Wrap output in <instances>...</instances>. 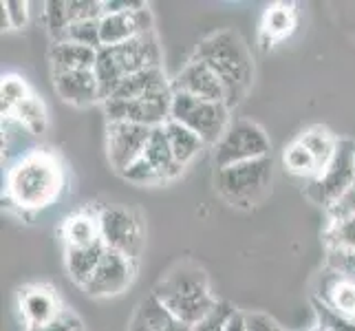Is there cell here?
<instances>
[{
    "mask_svg": "<svg viewBox=\"0 0 355 331\" xmlns=\"http://www.w3.org/2000/svg\"><path fill=\"white\" fill-rule=\"evenodd\" d=\"M67 186L64 166L60 157L33 148L9 168L7 197L22 212H38L53 205Z\"/></svg>",
    "mask_w": 355,
    "mask_h": 331,
    "instance_id": "1",
    "label": "cell"
},
{
    "mask_svg": "<svg viewBox=\"0 0 355 331\" xmlns=\"http://www.w3.org/2000/svg\"><path fill=\"white\" fill-rule=\"evenodd\" d=\"M210 67L225 89V104L239 106L248 97L254 82V60L241 33L234 29H218L207 33L194 49V56Z\"/></svg>",
    "mask_w": 355,
    "mask_h": 331,
    "instance_id": "2",
    "label": "cell"
},
{
    "mask_svg": "<svg viewBox=\"0 0 355 331\" xmlns=\"http://www.w3.org/2000/svg\"><path fill=\"white\" fill-rule=\"evenodd\" d=\"M153 294L179 321L190 327L199 325L221 303L214 298L205 269L188 261L177 263L173 269H168L155 283Z\"/></svg>",
    "mask_w": 355,
    "mask_h": 331,
    "instance_id": "3",
    "label": "cell"
},
{
    "mask_svg": "<svg viewBox=\"0 0 355 331\" xmlns=\"http://www.w3.org/2000/svg\"><path fill=\"white\" fill-rule=\"evenodd\" d=\"M274 181V159L263 157L254 162L214 170V190L225 203L234 207L259 205Z\"/></svg>",
    "mask_w": 355,
    "mask_h": 331,
    "instance_id": "4",
    "label": "cell"
},
{
    "mask_svg": "<svg viewBox=\"0 0 355 331\" xmlns=\"http://www.w3.org/2000/svg\"><path fill=\"white\" fill-rule=\"evenodd\" d=\"M230 110L232 108L223 102H207L201 97L175 91L173 104H170V119L197 133L205 146H216L232 124Z\"/></svg>",
    "mask_w": 355,
    "mask_h": 331,
    "instance_id": "5",
    "label": "cell"
},
{
    "mask_svg": "<svg viewBox=\"0 0 355 331\" xmlns=\"http://www.w3.org/2000/svg\"><path fill=\"white\" fill-rule=\"evenodd\" d=\"M267 133L252 119H234L214 146V168H227L254 159L272 157Z\"/></svg>",
    "mask_w": 355,
    "mask_h": 331,
    "instance_id": "6",
    "label": "cell"
},
{
    "mask_svg": "<svg viewBox=\"0 0 355 331\" xmlns=\"http://www.w3.org/2000/svg\"><path fill=\"white\" fill-rule=\"evenodd\" d=\"M100 230L108 250L119 252L135 263L139 261L144 250V223L132 207L100 205Z\"/></svg>",
    "mask_w": 355,
    "mask_h": 331,
    "instance_id": "7",
    "label": "cell"
},
{
    "mask_svg": "<svg viewBox=\"0 0 355 331\" xmlns=\"http://www.w3.org/2000/svg\"><path fill=\"white\" fill-rule=\"evenodd\" d=\"M351 186H355V142L340 139L331 164L320 177L307 183L304 194L318 205L331 207Z\"/></svg>",
    "mask_w": 355,
    "mask_h": 331,
    "instance_id": "8",
    "label": "cell"
},
{
    "mask_svg": "<svg viewBox=\"0 0 355 331\" xmlns=\"http://www.w3.org/2000/svg\"><path fill=\"white\" fill-rule=\"evenodd\" d=\"M135 274H137V263L106 248L102 261L97 263V267L93 269L87 283L82 285V289L91 298L119 296V294H124L132 285Z\"/></svg>",
    "mask_w": 355,
    "mask_h": 331,
    "instance_id": "9",
    "label": "cell"
},
{
    "mask_svg": "<svg viewBox=\"0 0 355 331\" xmlns=\"http://www.w3.org/2000/svg\"><path fill=\"white\" fill-rule=\"evenodd\" d=\"M150 135V126L130 124V121H106V155L117 175L144 155Z\"/></svg>",
    "mask_w": 355,
    "mask_h": 331,
    "instance_id": "10",
    "label": "cell"
},
{
    "mask_svg": "<svg viewBox=\"0 0 355 331\" xmlns=\"http://www.w3.org/2000/svg\"><path fill=\"white\" fill-rule=\"evenodd\" d=\"M18 309L22 314V321L27 325V329H31V327H44L49 323H53L67 307L51 285L33 283L18 289Z\"/></svg>",
    "mask_w": 355,
    "mask_h": 331,
    "instance_id": "11",
    "label": "cell"
},
{
    "mask_svg": "<svg viewBox=\"0 0 355 331\" xmlns=\"http://www.w3.org/2000/svg\"><path fill=\"white\" fill-rule=\"evenodd\" d=\"M331 312L355 321V276L324 267L315 278L313 296Z\"/></svg>",
    "mask_w": 355,
    "mask_h": 331,
    "instance_id": "12",
    "label": "cell"
},
{
    "mask_svg": "<svg viewBox=\"0 0 355 331\" xmlns=\"http://www.w3.org/2000/svg\"><path fill=\"white\" fill-rule=\"evenodd\" d=\"M111 51L115 65L119 67L121 76L128 78L132 73L148 71L155 67H162V46H159L157 33L148 31L141 33L119 46H106Z\"/></svg>",
    "mask_w": 355,
    "mask_h": 331,
    "instance_id": "13",
    "label": "cell"
},
{
    "mask_svg": "<svg viewBox=\"0 0 355 331\" xmlns=\"http://www.w3.org/2000/svg\"><path fill=\"white\" fill-rule=\"evenodd\" d=\"M155 31V16L150 5L124 14H104L100 18V38L104 46H119L141 33Z\"/></svg>",
    "mask_w": 355,
    "mask_h": 331,
    "instance_id": "14",
    "label": "cell"
},
{
    "mask_svg": "<svg viewBox=\"0 0 355 331\" xmlns=\"http://www.w3.org/2000/svg\"><path fill=\"white\" fill-rule=\"evenodd\" d=\"M170 102H148V100H111L102 102L104 115L108 121H130V124L141 126H164L170 119Z\"/></svg>",
    "mask_w": 355,
    "mask_h": 331,
    "instance_id": "15",
    "label": "cell"
},
{
    "mask_svg": "<svg viewBox=\"0 0 355 331\" xmlns=\"http://www.w3.org/2000/svg\"><path fill=\"white\" fill-rule=\"evenodd\" d=\"M173 91L201 97V100H207V102H223L225 104V89H223L221 80L216 78V73L210 67L197 58H190L186 67L175 76Z\"/></svg>",
    "mask_w": 355,
    "mask_h": 331,
    "instance_id": "16",
    "label": "cell"
},
{
    "mask_svg": "<svg viewBox=\"0 0 355 331\" xmlns=\"http://www.w3.org/2000/svg\"><path fill=\"white\" fill-rule=\"evenodd\" d=\"M173 82L166 78L162 67L132 73L124 78L113 97L117 100H148V102H170L173 100ZM111 100V97H108Z\"/></svg>",
    "mask_w": 355,
    "mask_h": 331,
    "instance_id": "17",
    "label": "cell"
},
{
    "mask_svg": "<svg viewBox=\"0 0 355 331\" xmlns=\"http://www.w3.org/2000/svg\"><path fill=\"white\" fill-rule=\"evenodd\" d=\"M128 331H192V327L179 321L150 291L135 307V314L128 323Z\"/></svg>",
    "mask_w": 355,
    "mask_h": 331,
    "instance_id": "18",
    "label": "cell"
},
{
    "mask_svg": "<svg viewBox=\"0 0 355 331\" xmlns=\"http://www.w3.org/2000/svg\"><path fill=\"white\" fill-rule=\"evenodd\" d=\"M60 235H62L64 250H82L102 243L100 207H84V210L69 214Z\"/></svg>",
    "mask_w": 355,
    "mask_h": 331,
    "instance_id": "19",
    "label": "cell"
},
{
    "mask_svg": "<svg viewBox=\"0 0 355 331\" xmlns=\"http://www.w3.org/2000/svg\"><path fill=\"white\" fill-rule=\"evenodd\" d=\"M53 87L58 95L73 106H89L93 102H102L100 84H97L93 69L58 73V76H53Z\"/></svg>",
    "mask_w": 355,
    "mask_h": 331,
    "instance_id": "20",
    "label": "cell"
},
{
    "mask_svg": "<svg viewBox=\"0 0 355 331\" xmlns=\"http://www.w3.org/2000/svg\"><path fill=\"white\" fill-rule=\"evenodd\" d=\"M296 27H298V9L293 3H274L272 7H267L261 20V35H259L263 51L289 38L296 31Z\"/></svg>",
    "mask_w": 355,
    "mask_h": 331,
    "instance_id": "21",
    "label": "cell"
},
{
    "mask_svg": "<svg viewBox=\"0 0 355 331\" xmlns=\"http://www.w3.org/2000/svg\"><path fill=\"white\" fill-rule=\"evenodd\" d=\"M49 60H51L53 76H58V73H69V71H89V69H95L97 51L91 46L62 40V42L51 44V49H49Z\"/></svg>",
    "mask_w": 355,
    "mask_h": 331,
    "instance_id": "22",
    "label": "cell"
},
{
    "mask_svg": "<svg viewBox=\"0 0 355 331\" xmlns=\"http://www.w3.org/2000/svg\"><path fill=\"white\" fill-rule=\"evenodd\" d=\"M144 157H146V162L155 168V173L159 175V179H162V183L175 181L183 173V166L177 162V157L168 144L164 126L153 128L150 139H148V144H146Z\"/></svg>",
    "mask_w": 355,
    "mask_h": 331,
    "instance_id": "23",
    "label": "cell"
},
{
    "mask_svg": "<svg viewBox=\"0 0 355 331\" xmlns=\"http://www.w3.org/2000/svg\"><path fill=\"white\" fill-rule=\"evenodd\" d=\"M164 133L168 137V144L170 148H173L177 162L186 168L188 164H192L194 159H197L203 148H205V142L199 137L197 133H192L190 128H186L183 124H179V121H173L168 119L164 124Z\"/></svg>",
    "mask_w": 355,
    "mask_h": 331,
    "instance_id": "24",
    "label": "cell"
},
{
    "mask_svg": "<svg viewBox=\"0 0 355 331\" xmlns=\"http://www.w3.org/2000/svg\"><path fill=\"white\" fill-rule=\"evenodd\" d=\"M296 139L313 155L318 168H320V175H322L324 170H327V166L331 164L340 137H336V135L329 130L327 126L315 124V126H309L307 130H302Z\"/></svg>",
    "mask_w": 355,
    "mask_h": 331,
    "instance_id": "25",
    "label": "cell"
},
{
    "mask_svg": "<svg viewBox=\"0 0 355 331\" xmlns=\"http://www.w3.org/2000/svg\"><path fill=\"white\" fill-rule=\"evenodd\" d=\"M106 252L104 241L93 245V248H82V250H64V267L67 274L71 276V280L76 285H84L89 280V276L93 274V269L97 267V263L102 261V256Z\"/></svg>",
    "mask_w": 355,
    "mask_h": 331,
    "instance_id": "26",
    "label": "cell"
},
{
    "mask_svg": "<svg viewBox=\"0 0 355 331\" xmlns=\"http://www.w3.org/2000/svg\"><path fill=\"white\" fill-rule=\"evenodd\" d=\"M283 164L293 177H300V179H307V181H313V179L320 177V168H318L313 155L304 148L298 139H293L285 148Z\"/></svg>",
    "mask_w": 355,
    "mask_h": 331,
    "instance_id": "27",
    "label": "cell"
},
{
    "mask_svg": "<svg viewBox=\"0 0 355 331\" xmlns=\"http://www.w3.org/2000/svg\"><path fill=\"white\" fill-rule=\"evenodd\" d=\"M9 115L14 117V119H18L20 124L27 128L31 135H35V137H38V135H42L46 130V124H49L46 106H44V102L35 93L29 95L22 104H18Z\"/></svg>",
    "mask_w": 355,
    "mask_h": 331,
    "instance_id": "28",
    "label": "cell"
},
{
    "mask_svg": "<svg viewBox=\"0 0 355 331\" xmlns=\"http://www.w3.org/2000/svg\"><path fill=\"white\" fill-rule=\"evenodd\" d=\"M322 239L327 252H355V217L329 221Z\"/></svg>",
    "mask_w": 355,
    "mask_h": 331,
    "instance_id": "29",
    "label": "cell"
},
{
    "mask_svg": "<svg viewBox=\"0 0 355 331\" xmlns=\"http://www.w3.org/2000/svg\"><path fill=\"white\" fill-rule=\"evenodd\" d=\"M33 91L20 76H5L0 84V100H3V115H9L18 104H22Z\"/></svg>",
    "mask_w": 355,
    "mask_h": 331,
    "instance_id": "30",
    "label": "cell"
},
{
    "mask_svg": "<svg viewBox=\"0 0 355 331\" xmlns=\"http://www.w3.org/2000/svg\"><path fill=\"white\" fill-rule=\"evenodd\" d=\"M44 24L53 42L64 40V33L71 24L67 14V0H49V3H44Z\"/></svg>",
    "mask_w": 355,
    "mask_h": 331,
    "instance_id": "31",
    "label": "cell"
},
{
    "mask_svg": "<svg viewBox=\"0 0 355 331\" xmlns=\"http://www.w3.org/2000/svg\"><path fill=\"white\" fill-rule=\"evenodd\" d=\"M64 40L78 42L84 46H91L95 51L102 49V38H100V20H84V22H73L64 33Z\"/></svg>",
    "mask_w": 355,
    "mask_h": 331,
    "instance_id": "32",
    "label": "cell"
},
{
    "mask_svg": "<svg viewBox=\"0 0 355 331\" xmlns=\"http://www.w3.org/2000/svg\"><path fill=\"white\" fill-rule=\"evenodd\" d=\"M311 305H313V312H315V325H320L327 331H355L353 318H345V316L331 312L315 298H311Z\"/></svg>",
    "mask_w": 355,
    "mask_h": 331,
    "instance_id": "33",
    "label": "cell"
},
{
    "mask_svg": "<svg viewBox=\"0 0 355 331\" xmlns=\"http://www.w3.org/2000/svg\"><path fill=\"white\" fill-rule=\"evenodd\" d=\"M69 22H84V20H100L104 16V5L100 0H67Z\"/></svg>",
    "mask_w": 355,
    "mask_h": 331,
    "instance_id": "34",
    "label": "cell"
},
{
    "mask_svg": "<svg viewBox=\"0 0 355 331\" xmlns=\"http://www.w3.org/2000/svg\"><path fill=\"white\" fill-rule=\"evenodd\" d=\"M119 177L130 183H137V186H155V183H162V179H159V175L155 173V168L146 162L144 155L137 159V162H132Z\"/></svg>",
    "mask_w": 355,
    "mask_h": 331,
    "instance_id": "35",
    "label": "cell"
},
{
    "mask_svg": "<svg viewBox=\"0 0 355 331\" xmlns=\"http://www.w3.org/2000/svg\"><path fill=\"white\" fill-rule=\"evenodd\" d=\"M236 307L234 305H230V303H225V300H221L216 305V309L207 316V318H203V321L199 323V325H194L192 327V331H225V325H227V318H230V314L234 312Z\"/></svg>",
    "mask_w": 355,
    "mask_h": 331,
    "instance_id": "36",
    "label": "cell"
},
{
    "mask_svg": "<svg viewBox=\"0 0 355 331\" xmlns=\"http://www.w3.org/2000/svg\"><path fill=\"white\" fill-rule=\"evenodd\" d=\"M27 331H87L84 329V323H82V318L76 314V312H71L69 307L60 314L53 323H49L44 327H31Z\"/></svg>",
    "mask_w": 355,
    "mask_h": 331,
    "instance_id": "37",
    "label": "cell"
},
{
    "mask_svg": "<svg viewBox=\"0 0 355 331\" xmlns=\"http://www.w3.org/2000/svg\"><path fill=\"white\" fill-rule=\"evenodd\" d=\"M3 11L11 29H22L29 22V3H24V0H7L3 3Z\"/></svg>",
    "mask_w": 355,
    "mask_h": 331,
    "instance_id": "38",
    "label": "cell"
},
{
    "mask_svg": "<svg viewBox=\"0 0 355 331\" xmlns=\"http://www.w3.org/2000/svg\"><path fill=\"white\" fill-rule=\"evenodd\" d=\"M327 214H329V221L355 217V186H351L331 207H327Z\"/></svg>",
    "mask_w": 355,
    "mask_h": 331,
    "instance_id": "39",
    "label": "cell"
},
{
    "mask_svg": "<svg viewBox=\"0 0 355 331\" xmlns=\"http://www.w3.org/2000/svg\"><path fill=\"white\" fill-rule=\"evenodd\" d=\"M245 323H248V331H287L272 316L263 312H245Z\"/></svg>",
    "mask_w": 355,
    "mask_h": 331,
    "instance_id": "40",
    "label": "cell"
},
{
    "mask_svg": "<svg viewBox=\"0 0 355 331\" xmlns=\"http://www.w3.org/2000/svg\"><path fill=\"white\" fill-rule=\"evenodd\" d=\"M336 272L355 276V252H327V265Z\"/></svg>",
    "mask_w": 355,
    "mask_h": 331,
    "instance_id": "41",
    "label": "cell"
},
{
    "mask_svg": "<svg viewBox=\"0 0 355 331\" xmlns=\"http://www.w3.org/2000/svg\"><path fill=\"white\" fill-rule=\"evenodd\" d=\"M104 14H124V11L144 9L148 3L144 0H104Z\"/></svg>",
    "mask_w": 355,
    "mask_h": 331,
    "instance_id": "42",
    "label": "cell"
},
{
    "mask_svg": "<svg viewBox=\"0 0 355 331\" xmlns=\"http://www.w3.org/2000/svg\"><path fill=\"white\" fill-rule=\"evenodd\" d=\"M225 331H248V323H245V312L234 309L227 318V325Z\"/></svg>",
    "mask_w": 355,
    "mask_h": 331,
    "instance_id": "43",
    "label": "cell"
},
{
    "mask_svg": "<svg viewBox=\"0 0 355 331\" xmlns=\"http://www.w3.org/2000/svg\"><path fill=\"white\" fill-rule=\"evenodd\" d=\"M309 331H327V329H322V327H320V325H313V327H311V329H309Z\"/></svg>",
    "mask_w": 355,
    "mask_h": 331,
    "instance_id": "44",
    "label": "cell"
}]
</instances>
